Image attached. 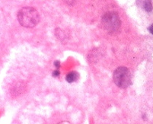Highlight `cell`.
Listing matches in <instances>:
<instances>
[{"mask_svg": "<svg viewBox=\"0 0 153 124\" xmlns=\"http://www.w3.org/2000/svg\"><path fill=\"white\" fill-rule=\"evenodd\" d=\"M18 20L25 27H34L39 23L40 15L35 9L32 7L22 8L18 12Z\"/></svg>", "mask_w": 153, "mask_h": 124, "instance_id": "6da1fadb", "label": "cell"}, {"mask_svg": "<svg viewBox=\"0 0 153 124\" xmlns=\"http://www.w3.org/2000/svg\"><path fill=\"white\" fill-rule=\"evenodd\" d=\"M66 2H73V0H66Z\"/></svg>", "mask_w": 153, "mask_h": 124, "instance_id": "9c48e42d", "label": "cell"}, {"mask_svg": "<svg viewBox=\"0 0 153 124\" xmlns=\"http://www.w3.org/2000/svg\"><path fill=\"white\" fill-rule=\"evenodd\" d=\"M55 65H56V67L59 68V66H60V62H59V61H56V62H55Z\"/></svg>", "mask_w": 153, "mask_h": 124, "instance_id": "ba28073f", "label": "cell"}, {"mask_svg": "<svg viewBox=\"0 0 153 124\" xmlns=\"http://www.w3.org/2000/svg\"><path fill=\"white\" fill-rule=\"evenodd\" d=\"M79 79V74L76 72H71L66 76V79L69 83H72V82H76Z\"/></svg>", "mask_w": 153, "mask_h": 124, "instance_id": "5b68a950", "label": "cell"}, {"mask_svg": "<svg viewBox=\"0 0 153 124\" xmlns=\"http://www.w3.org/2000/svg\"><path fill=\"white\" fill-rule=\"evenodd\" d=\"M102 26L109 33H115L121 26V21L115 12H109L104 14L101 19Z\"/></svg>", "mask_w": 153, "mask_h": 124, "instance_id": "7a4b0ae2", "label": "cell"}, {"mask_svg": "<svg viewBox=\"0 0 153 124\" xmlns=\"http://www.w3.org/2000/svg\"><path fill=\"white\" fill-rule=\"evenodd\" d=\"M137 5L146 12H151L152 10V4L151 0H136Z\"/></svg>", "mask_w": 153, "mask_h": 124, "instance_id": "277c9868", "label": "cell"}, {"mask_svg": "<svg viewBox=\"0 0 153 124\" xmlns=\"http://www.w3.org/2000/svg\"><path fill=\"white\" fill-rule=\"evenodd\" d=\"M59 72L58 70H56V71H54L53 72V76H54V77H56V76H59Z\"/></svg>", "mask_w": 153, "mask_h": 124, "instance_id": "8992f818", "label": "cell"}, {"mask_svg": "<svg viewBox=\"0 0 153 124\" xmlns=\"http://www.w3.org/2000/svg\"><path fill=\"white\" fill-rule=\"evenodd\" d=\"M149 32L151 33L152 34H153V24L151 26H150L149 27Z\"/></svg>", "mask_w": 153, "mask_h": 124, "instance_id": "52a82bcc", "label": "cell"}, {"mask_svg": "<svg viewBox=\"0 0 153 124\" xmlns=\"http://www.w3.org/2000/svg\"><path fill=\"white\" fill-rule=\"evenodd\" d=\"M114 82L117 87L126 88L131 84V73L128 68L121 66L114 71L113 75Z\"/></svg>", "mask_w": 153, "mask_h": 124, "instance_id": "3957f363", "label": "cell"}]
</instances>
